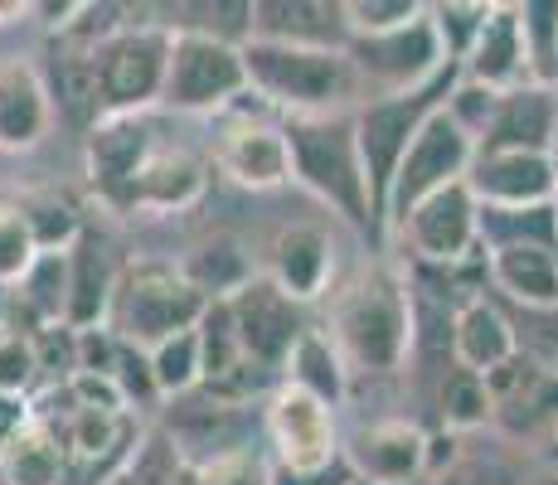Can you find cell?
<instances>
[{
    "mask_svg": "<svg viewBox=\"0 0 558 485\" xmlns=\"http://www.w3.org/2000/svg\"><path fill=\"white\" fill-rule=\"evenodd\" d=\"M248 63V93L287 117L345 112V97L360 88V73L345 49L311 45H272V39H243Z\"/></svg>",
    "mask_w": 558,
    "mask_h": 485,
    "instance_id": "obj_3",
    "label": "cell"
},
{
    "mask_svg": "<svg viewBox=\"0 0 558 485\" xmlns=\"http://www.w3.org/2000/svg\"><path fill=\"white\" fill-rule=\"evenodd\" d=\"M486 277L506 306H558V247H539V243L490 247Z\"/></svg>",
    "mask_w": 558,
    "mask_h": 485,
    "instance_id": "obj_23",
    "label": "cell"
},
{
    "mask_svg": "<svg viewBox=\"0 0 558 485\" xmlns=\"http://www.w3.org/2000/svg\"><path fill=\"white\" fill-rule=\"evenodd\" d=\"M558 136V88L520 83V88L496 97V112L481 126L476 150H530V156H554Z\"/></svg>",
    "mask_w": 558,
    "mask_h": 485,
    "instance_id": "obj_16",
    "label": "cell"
},
{
    "mask_svg": "<svg viewBox=\"0 0 558 485\" xmlns=\"http://www.w3.org/2000/svg\"><path fill=\"white\" fill-rule=\"evenodd\" d=\"M267 437H272L282 476H311V471H326L340 461L330 403H320L316 393H306L296 384H282L267 398Z\"/></svg>",
    "mask_w": 558,
    "mask_h": 485,
    "instance_id": "obj_11",
    "label": "cell"
},
{
    "mask_svg": "<svg viewBox=\"0 0 558 485\" xmlns=\"http://www.w3.org/2000/svg\"><path fill=\"white\" fill-rule=\"evenodd\" d=\"M393 229H399V239L408 243V253H413L417 263L447 272V267L471 263V253H476L481 204L466 180H461V185H447V190H437L433 199H423L403 223H393Z\"/></svg>",
    "mask_w": 558,
    "mask_h": 485,
    "instance_id": "obj_12",
    "label": "cell"
},
{
    "mask_svg": "<svg viewBox=\"0 0 558 485\" xmlns=\"http://www.w3.org/2000/svg\"><path fill=\"white\" fill-rule=\"evenodd\" d=\"M287 384L306 388V393H316L320 403L336 408L340 393H345V360H340V350L330 344V336H320V330H306L302 340H296V350L287 354Z\"/></svg>",
    "mask_w": 558,
    "mask_h": 485,
    "instance_id": "obj_27",
    "label": "cell"
},
{
    "mask_svg": "<svg viewBox=\"0 0 558 485\" xmlns=\"http://www.w3.org/2000/svg\"><path fill=\"white\" fill-rule=\"evenodd\" d=\"M506 316L514 330V354L558 374V306H506Z\"/></svg>",
    "mask_w": 558,
    "mask_h": 485,
    "instance_id": "obj_34",
    "label": "cell"
},
{
    "mask_svg": "<svg viewBox=\"0 0 558 485\" xmlns=\"http://www.w3.org/2000/svg\"><path fill=\"white\" fill-rule=\"evenodd\" d=\"M45 374H39V354H35V336L29 330H0V393L29 398Z\"/></svg>",
    "mask_w": 558,
    "mask_h": 485,
    "instance_id": "obj_37",
    "label": "cell"
},
{
    "mask_svg": "<svg viewBox=\"0 0 558 485\" xmlns=\"http://www.w3.org/2000/svg\"><path fill=\"white\" fill-rule=\"evenodd\" d=\"M437 413H442L447 433H471V427L490 423V388L481 374L452 364V374L442 379V393H437Z\"/></svg>",
    "mask_w": 558,
    "mask_h": 485,
    "instance_id": "obj_32",
    "label": "cell"
},
{
    "mask_svg": "<svg viewBox=\"0 0 558 485\" xmlns=\"http://www.w3.org/2000/svg\"><path fill=\"white\" fill-rule=\"evenodd\" d=\"M0 476H5V485H63L59 437L35 417V423L5 447V457H0Z\"/></svg>",
    "mask_w": 558,
    "mask_h": 485,
    "instance_id": "obj_28",
    "label": "cell"
},
{
    "mask_svg": "<svg viewBox=\"0 0 558 485\" xmlns=\"http://www.w3.org/2000/svg\"><path fill=\"white\" fill-rule=\"evenodd\" d=\"M524 485H558V466H549L544 476H534V481H524Z\"/></svg>",
    "mask_w": 558,
    "mask_h": 485,
    "instance_id": "obj_41",
    "label": "cell"
},
{
    "mask_svg": "<svg viewBox=\"0 0 558 485\" xmlns=\"http://www.w3.org/2000/svg\"><path fill=\"white\" fill-rule=\"evenodd\" d=\"M345 461L355 471V481L417 485V476H427V437L413 423H403V417L369 423L345 441Z\"/></svg>",
    "mask_w": 558,
    "mask_h": 485,
    "instance_id": "obj_17",
    "label": "cell"
},
{
    "mask_svg": "<svg viewBox=\"0 0 558 485\" xmlns=\"http://www.w3.org/2000/svg\"><path fill=\"white\" fill-rule=\"evenodd\" d=\"M554 214H558V185H554Z\"/></svg>",
    "mask_w": 558,
    "mask_h": 485,
    "instance_id": "obj_44",
    "label": "cell"
},
{
    "mask_svg": "<svg viewBox=\"0 0 558 485\" xmlns=\"http://www.w3.org/2000/svg\"><path fill=\"white\" fill-rule=\"evenodd\" d=\"M185 485H277V476L267 471V461L257 451L239 447L229 457H209L199 466H190Z\"/></svg>",
    "mask_w": 558,
    "mask_h": 485,
    "instance_id": "obj_36",
    "label": "cell"
},
{
    "mask_svg": "<svg viewBox=\"0 0 558 485\" xmlns=\"http://www.w3.org/2000/svg\"><path fill=\"white\" fill-rule=\"evenodd\" d=\"M287 150H292V175L326 199L345 223L360 233H384L374 214V194L364 180V160L355 142V112H320V117H287Z\"/></svg>",
    "mask_w": 558,
    "mask_h": 485,
    "instance_id": "obj_2",
    "label": "cell"
},
{
    "mask_svg": "<svg viewBox=\"0 0 558 485\" xmlns=\"http://www.w3.org/2000/svg\"><path fill=\"white\" fill-rule=\"evenodd\" d=\"M554 160H558V136H554Z\"/></svg>",
    "mask_w": 558,
    "mask_h": 485,
    "instance_id": "obj_45",
    "label": "cell"
},
{
    "mask_svg": "<svg viewBox=\"0 0 558 485\" xmlns=\"http://www.w3.org/2000/svg\"><path fill=\"white\" fill-rule=\"evenodd\" d=\"M466 185L481 209H534V204H554L558 160L530 150H476Z\"/></svg>",
    "mask_w": 558,
    "mask_h": 485,
    "instance_id": "obj_14",
    "label": "cell"
},
{
    "mask_svg": "<svg viewBox=\"0 0 558 485\" xmlns=\"http://www.w3.org/2000/svg\"><path fill=\"white\" fill-rule=\"evenodd\" d=\"M35 423V408H29V398H15V393H0V457H5V447L15 441L25 427Z\"/></svg>",
    "mask_w": 558,
    "mask_h": 485,
    "instance_id": "obj_40",
    "label": "cell"
},
{
    "mask_svg": "<svg viewBox=\"0 0 558 485\" xmlns=\"http://www.w3.org/2000/svg\"><path fill=\"white\" fill-rule=\"evenodd\" d=\"M180 272H185V282L195 287L204 301H229V296H239V291L253 282L248 257H243L239 243H229V239L204 243L199 253L180 267Z\"/></svg>",
    "mask_w": 558,
    "mask_h": 485,
    "instance_id": "obj_29",
    "label": "cell"
},
{
    "mask_svg": "<svg viewBox=\"0 0 558 485\" xmlns=\"http://www.w3.org/2000/svg\"><path fill=\"white\" fill-rule=\"evenodd\" d=\"M219 170L248 190H277L292 180V150H287L282 122L233 117L219 136Z\"/></svg>",
    "mask_w": 558,
    "mask_h": 485,
    "instance_id": "obj_18",
    "label": "cell"
},
{
    "mask_svg": "<svg viewBox=\"0 0 558 485\" xmlns=\"http://www.w3.org/2000/svg\"><path fill=\"white\" fill-rule=\"evenodd\" d=\"M520 35L530 83L558 88V0H524L520 5Z\"/></svg>",
    "mask_w": 558,
    "mask_h": 485,
    "instance_id": "obj_30",
    "label": "cell"
},
{
    "mask_svg": "<svg viewBox=\"0 0 558 485\" xmlns=\"http://www.w3.org/2000/svg\"><path fill=\"white\" fill-rule=\"evenodd\" d=\"M330 267H336V247H330V233L316 229V223H292V229H282L272 239L267 277H272L292 301L326 296Z\"/></svg>",
    "mask_w": 558,
    "mask_h": 485,
    "instance_id": "obj_22",
    "label": "cell"
},
{
    "mask_svg": "<svg viewBox=\"0 0 558 485\" xmlns=\"http://www.w3.org/2000/svg\"><path fill=\"white\" fill-rule=\"evenodd\" d=\"M350 485H369V481H350Z\"/></svg>",
    "mask_w": 558,
    "mask_h": 485,
    "instance_id": "obj_46",
    "label": "cell"
},
{
    "mask_svg": "<svg viewBox=\"0 0 558 485\" xmlns=\"http://www.w3.org/2000/svg\"><path fill=\"white\" fill-rule=\"evenodd\" d=\"M544 457H549V466H558V441H554V447H549V451H544Z\"/></svg>",
    "mask_w": 558,
    "mask_h": 485,
    "instance_id": "obj_42",
    "label": "cell"
},
{
    "mask_svg": "<svg viewBox=\"0 0 558 485\" xmlns=\"http://www.w3.org/2000/svg\"><path fill=\"white\" fill-rule=\"evenodd\" d=\"M151 126L142 117H102L93 122L88 146H83V160H88V180L93 190L102 194L117 209H132V190L142 166L151 160Z\"/></svg>",
    "mask_w": 558,
    "mask_h": 485,
    "instance_id": "obj_15",
    "label": "cell"
},
{
    "mask_svg": "<svg viewBox=\"0 0 558 485\" xmlns=\"http://www.w3.org/2000/svg\"><path fill=\"white\" fill-rule=\"evenodd\" d=\"M229 316L239 330L243 360L263 364V369H282L296 340L306 336L302 326V301H292L272 277H253L239 296H229Z\"/></svg>",
    "mask_w": 558,
    "mask_h": 485,
    "instance_id": "obj_13",
    "label": "cell"
},
{
    "mask_svg": "<svg viewBox=\"0 0 558 485\" xmlns=\"http://www.w3.org/2000/svg\"><path fill=\"white\" fill-rule=\"evenodd\" d=\"M151 379L160 393L180 398V393H195L204 384V350H199V326L195 330H180V336H170L166 344H156L151 354Z\"/></svg>",
    "mask_w": 558,
    "mask_h": 485,
    "instance_id": "obj_31",
    "label": "cell"
},
{
    "mask_svg": "<svg viewBox=\"0 0 558 485\" xmlns=\"http://www.w3.org/2000/svg\"><path fill=\"white\" fill-rule=\"evenodd\" d=\"M417 15H423V5H413V0H350L345 5L350 35H384V29H399Z\"/></svg>",
    "mask_w": 558,
    "mask_h": 485,
    "instance_id": "obj_38",
    "label": "cell"
},
{
    "mask_svg": "<svg viewBox=\"0 0 558 485\" xmlns=\"http://www.w3.org/2000/svg\"><path fill=\"white\" fill-rule=\"evenodd\" d=\"M514 354V330L510 316L496 296H476L457 306V326H452V364L481 374L486 379L490 369H500Z\"/></svg>",
    "mask_w": 558,
    "mask_h": 485,
    "instance_id": "obj_24",
    "label": "cell"
},
{
    "mask_svg": "<svg viewBox=\"0 0 558 485\" xmlns=\"http://www.w3.org/2000/svg\"><path fill=\"white\" fill-rule=\"evenodd\" d=\"M209 311V301L199 296L195 287L185 282L180 267H166V263H142L132 272L117 277V291H112V336L132 350H146L151 354L156 344H166L170 336L180 330H195Z\"/></svg>",
    "mask_w": 558,
    "mask_h": 485,
    "instance_id": "obj_5",
    "label": "cell"
},
{
    "mask_svg": "<svg viewBox=\"0 0 558 485\" xmlns=\"http://www.w3.org/2000/svg\"><path fill=\"white\" fill-rule=\"evenodd\" d=\"M471 160H476V136H471L466 126L442 107V112L413 136V146H408L399 175H393L384 223H403L408 214H413L423 199H433L437 190L461 185L466 170H471Z\"/></svg>",
    "mask_w": 558,
    "mask_h": 485,
    "instance_id": "obj_8",
    "label": "cell"
},
{
    "mask_svg": "<svg viewBox=\"0 0 558 485\" xmlns=\"http://www.w3.org/2000/svg\"><path fill=\"white\" fill-rule=\"evenodd\" d=\"M330 344L350 374H393L413 350V287L393 267L364 263L330 296Z\"/></svg>",
    "mask_w": 558,
    "mask_h": 485,
    "instance_id": "obj_1",
    "label": "cell"
},
{
    "mask_svg": "<svg viewBox=\"0 0 558 485\" xmlns=\"http://www.w3.org/2000/svg\"><path fill=\"white\" fill-rule=\"evenodd\" d=\"M112 485H132V481H126V476H117V481H112Z\"/></svg>",
    "mask_w": 558,
    "mask_h": 485,
    "instance_id": "obj_43",
    "label": "cell"
},
{
    "mask_svg": "<svg viewBox=\"0 0 558 485\" xmlns=\"http://www.w3.org/2000/svg\"><path fill=\"white\" fill-rule=\"evenodd\" d=\"M39 239L29 223L25 204H0V291L20 287L29 277V267L39 263Z\"/></svg>",
    "mask_w": 558,
    "mask_h": 485,
    "instance_id": "obj_33",
    "label": "cell"
},
{
    "mask_svg": "<svg viewBox=\"0 0 558 485\" xmlns=\"http://www.w3.org/2000/svg\"><path fill=\"white\" fill-rule=\"evenodd\" d=\"M490 388V427L520 447H544L558 441V374L530 364L524 354H510L500 369L486 374Z\"/></svg>",
    "mask_w": 558,
    "mask_h": 485,
    "instance_id": "obj_9",
    "label": "cell"
},
{
    "mask_svg": "<svg viewBox=\"0 0 558 485\" xmlns=\"http://www.w3.org/2000/svg\"><path fill=\"white\" fill-rule=\"evenodd\" d=\"M350 63H355L360 78L379 83L384 97L389 93H408V88H423L427 78L447 69V53H442V39H437V25L433 15L408 20L399 29H384V35H350Z\"/></svg>",
    "mask_w": 558,
    "mask_h": 485,
    "instance_id": "obj_10",
    "label": "cell"
},
{
    "mask_svg": "<svg viewBox=\"0 0 558 485\" xmlns=\"http://www.w3.org/2000/svg\"><path fill=\"white\" fill-rule=\"evenodd\" d=\"M457 83H461V69L447 63L437 78L423 83V88L369 97V102L355 107V142H360L364 180H369L379 223H384V214H389V190H393V175H399L408 146H413V136L447 107V97L457 93ZM384 229H389V223H384Z\"/></svg>",
    "mask_w": 558,
    "mask_h": 485,
    "instance_id": "obj_4",
    "label": "cell"
},
{
    "mask_svg": "<svg viewBox=\"0 0 558 485\" xmlns=\"http://www.w3.org/2000/svg\"><path fill=\"white\" fill-rule=\"evenodd\" d=\"M53 97L45 73L20 53H0V150H29L45 142Z\"/></svg>",
    "mask_w": 558,
    "mask_h": 485,
    "instance_id": "obj_19",
    "label": "cell"
},
{
    "mask_svg": "<svg viewBox=\"0 0 558 485\" xmlns=\"http://www.w3.org/2000/svg\"><path fill=\"white\" fill-rule=\"evenodd\" d=\"M112 263H107L102 243H93L83 233L78 243L69 247V306H63V326L69 330H93L98 320L112 311Z\"/></svg>",
    "mask_w": 558,
    "mask_h": 485,
    "instance_id": "obj_26",
    "label": "cell"
},
{
    "mask_svg": "<svg viewBox=\"0 0 558 485\" xmlns=\"http://www.w3.org/2000/svg\"><path fill=\"white\" fill-rule=\"evenodd\" d=\"M461 78L481 83L490 93H510L530 83V63H524V35H520V5H490L486 25H481L476 45L461 59Z\"/></svg>",
    "mask_w": 558,
    "mask_h": 485,
    "instance_id": "obj_21",
    "label": "cell"
},
{
    "mask_svg": "<svg viewBox=\"0 0 558 485\" xmlns=\"http://www.w3.org/2000/svg\"><path fill=\"white\" fill-rule=\"evenodd\" d=\"M248 39L311 45V49H345L350 45L345 5H320V0H257L253 20H248Z\"/></svg>",
    "mask_w": 558,
    "mask_h": 485,
    "instance_id": "obj_20",
    "label": "cell"
},
{
    "mask_svg": "<svg viewBox=\"0 0 558 485\" xmlns=\"http://www.w3.org/2000/svg\"><path fill=\"white\" fill-rule=\"evenodd\" d=\"M239 97H248L243 39L214 29H175L160 102L175 112H229Z\"/></svg>",
    "mask_w": 558,
    "mask_h": 485,
    "instance_id": "obj_7",
    "label": "cell"
},
{
    "mask_svg": "<svg viewBox=\"0 0 558 485\" xmlns=\"http://www.w3.org/2000/svg\"><path fill=\"white\" fill-rule=\"evenodd\" d=\"M427 15H433V25H437V39H442L447 63H457L461 69V59L471 53L481 25H486L490 5L486 0H447V5H427Z\"/></svg>",
    "mask_w": 558,
    "mask_h": 485,
    "instance_id": "obj_35",
    "label": "cell"
},
{
    "mask_svg": "<svg viewBox=\"0 0 558 485\" xmlns=\"http://www.w3.org/2000/svg\"><path fill=\"white\" fill-rule=\"evenodd\" d=\"M427 485H524V476L514 466H506L500 457H457L452 466H442Z\"/></svg>",
    "mask_w": 558,
    "mask_h": 485,
    "instance_id": "obj_39",
    "label": "cell"
},
{
    "mask_svg": "<svg viewBox=\"0 0 558 485\" xmlns=\"http://www.w3.org/2000/svg\"><path fill=\"white\" fill-rule=\"evenodd\" d=\"M170 25H122L93 49V83H98L102 117H142L166 93L170 69Z\"/></svg>",
    "mask_w": 558,
    "mask_h": 485,
    "instance_id": "obj_6",
    "label": "cell"
},
{
    "mask_svg": "<svg viewBox=\"0 0 558 485\" xmlns=\"http://www.w3.org/2000/svg\"><path fill=\"white\" fill-rule=\"evenodd\" d=\"M204 160L190 156V150L180 146H166V150H151V160L142 166V175H136V190H132V209H185V204H195L204 194Z\"/></svg>",
    "mask_w": 558,
    "mask_h": 485,
    "instance_id": "obj_25",
    "label": "cell"
}]
</instances>
